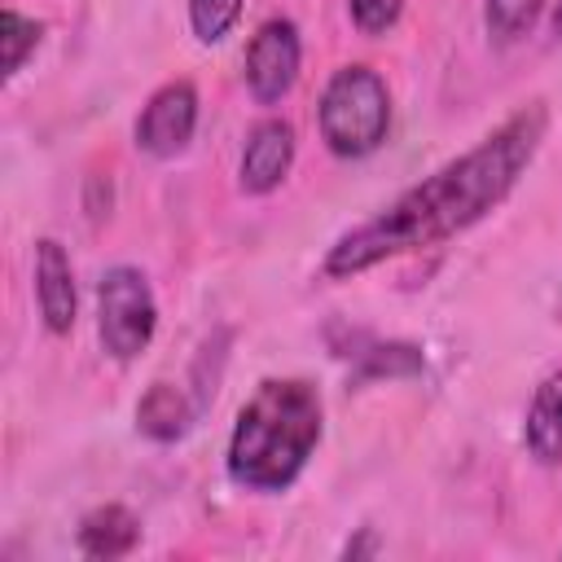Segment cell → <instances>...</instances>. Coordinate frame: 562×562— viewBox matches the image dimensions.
Returning <instances> with one entry per match:
<instances>
[{"label": "cell", "instance_id": "1", "mask_svg": "<svg viewBox=\"0 0 562 562\" xmlns=\"http://www.w3.org/2000/svg\"><path fill=\"white\" fill-rule=\"evenodd\" d=\"M544 132H549V105L544 101L518 105L479 145H470L465 154H457L452 162H443L439 171L417 180L413 189H404L382 215L342 233L325 255V277L347 281V277L369 272L395 255L426 250V246H439V241L465 233L470 224L492 215L514 193V184L531 167Z\"/></svg>", "mask_w": 562, "mask_h": 562}, {"label": "cell", "instance_id": "2", "mask_svg": "<svg viewBox=\"0 0 562 562\" xmlns=\"http://www.w3.org/2000/svg\"><path fill=\"white\" fill-rule=\"evenodd\" d=\"M325 430L321 391L307 378H263L241 404L224 470L246 492H285Z\"/></svg>", "mask_w": 562, "mask_h": 562}, {"label": "cell", "instance_id": "3", "mask_svg": "<svg viewBox=\"0 0 562 562\" xmlns=\"http://www.w3.org/2000/svg\"><path fill=\"white\" fill-rule=\"evenodd\" d=\"M316 123H321V140L329 145V154L338 158H369L386 132H391V92L386 79L356 61V66H338L321 92L316 105Z\"/></svg>", "mask_w": 562, "mask_h": 562}, {"label": "cell", "instance_id": "4", "mask_svg": "<svg viewBox=\"0 0 562 562\" xmlns=\"http://www.w3.org/2000/svg\"><path fill=\"white\" fill-rule=\"evenodd\" d=\"M158 329V303L140 268L114 263L97 285V338L110 360H136Z\"/></svg>", "mask_w": 562, "mask_h": 562}, {"label": "cell", "instance_id": "5", "mask_svg": "<svg viewBox=\"0 0 562 562\" xmlns=\"http://www.w3.org/2000/svg\"><path fill=\"white\" fill-rule=\"evenodd\" d=\"M299 61H303V40L299 26L290 18H268L250 44H246V88L259 105H277L294 79H299Z\"/></svg>", "mask_w": 562, "mask_h": 562}, {"label": "cell", "instance_id": "6", "mask_svg": "<svg viewBox=\"0 0 562 562\" xmlns=\"http://www.w3.org/2000/svg\"><path fill=\"white\" fill-rule=\"evenodd\" d=\"M193 127H198V88L189 79H171L145 101L136 119V149L149 158H176L193 140Z\"/></svg>", "mask_w": 562, "mask_h": 562}, {"label": "cell", "instance_id": "7", "mask_svg": "<svg viewBox=\"0 0 562 562\" xmlns=\"http://www.w3.org/2000/svg\"><path fill=\"white\" fill-rule=\"evenodd\" d=\"M290 167H294V127L285 119H259L246 132V149H241V167H237L241 189L263 198L290 176Z\"/></svg>", "mask_w": 562, "mask_h": 562}, {"label": "cell", "instance_id": "8", "mask_svg": "<svg viewBox=\"0 0 562 562\" xmlns=\"http://www.w3.org/2000/svg\"><path fill=\"white\" fill-rule=\"evenodd\" d=\"M35 303L44 316L48 334H70L75 329V312H79V294H75V268L70 255L57 237H40L35 241Z\"/></svg>", "mask_w": 562, "mask_h": 562}, {"label": "cell", "instance_id": "9", "mask_svg": "<svg viewBox=\"0 0 562 562\" xmlns=\"http://www.w3.org/2000/svg\"><path fill=\"white\" fill-rule=\"evenodd\" d=\"M522 443L540 465H562V369H553L536 386L522 422Z\"/></svg>", "mask_w": 562, "mask_h": 562}, {"label": "cell", "instance_id": "10", "mask_svg": "<svg viewBox=\"0 0 562 562\" xmlns=\"http://www.w3.org/2000/svg\"><path fill=\"white\" fill-rule=\"evenodd\" d=\"M75 540H79V549L88 553V558H123V553H132L136 549V540H140V518L127 509V505H97V509H88L83 518H79V531H75Z\"/></svg>", "mask_w": 562, "mask_h": 562}, {"label": "cell", "instance_id": "11", "mask_svg": "<svg viewBox=\"0 0 562 562\" xmlns=\"http://www.w3.org/2000/svg\"><path fill=\"white\" fill-rule=\"evenodd\" d=\"M189 422H193V408H189L184 391L171 386V382H154V386L140 395V404H136V430L149 435L154 443H176V439H184V435H189Z\"/></svg>", "mask_w": 562, "mask_h": 562}, {"label": "cell", "instance_id": "12", "mask_svg": "<svg viewBox=\"0 0 562 562\" xmlns=\"http://www.w3.org/2000/svg\"><path fill=\"white\" fill-rule=\"evenodd\" d=\"M540 9H544V0H483L487 35L496 44H514V40H522L536 26Z\"/></svg>", "mask_w": 562, "mask_h": 562}, {"label": "cell", "instance_id": "13", "mask_svg": "<svg viewBox=\"0 0 562 562\" xmlns=\"http://www.w3.org/2000/svg\"><path fill=\"white\" fill-rule=\"evenodd\" d=\"M40 40H44V26L35 22V18H26V13H18V9H4L0 13V44H4V79H13L22 66H26V57L40 48Z\"/></svg>", "mask_w": 562, "mask_h": 562}, {"label": "cell", "instance_id": "14", "mask_svg": "<svg viewBox=\"0 0 562 562\" xmlns=\"http://www.w3.org/2000/svg\"><path fill=\"white\" fill-rule=\"evenodd\" d=\"M241 4L246 0H189V26L202 44H220L237 18H241Z\"/></svg>", "mask_w": 562, "mask_h": 562}, {"label": "cell", "instance_id": "15", "mask_svg": "<svg viewBox=\"0 0 562 562\" xmlns=\"http://www.w3.org/2000/svg\"><path fill=\"white\" fill-rule=\"evenodd\" d=\"M422 369V351L413 342H386V347H373L364 351V364H360V378H404V373H417Z\"/></svg>", "mask_w": 562, "mask_h": 562}, {"label": "cell", "instance_id": "16", "mask_svg": "<svg viewBox=\"0 0 562 562\" xmlns=\"http://www.w3.org/2000/svg\"><path fill=\"white\" fill-rule=\"evenodd\" d=\"M347 13L364 35H386L400 22L404 0H347Z\"/></svg>", "mask_w": 562, "mask_h": 562}, {"label": "cell", "instance_id": "17", "mask_svg": "<svg viewBox=\"0 0 562 562\" xmlns=\"http://www.w3.org/2000/svg\"><path fill=\"white\" fill-rule=\"evenodd\" d=\"M360 553H373V540H369V536L347 540V549H342V558H360Z\"/></svg>", "mask_w": 562, "mask_h": 562}, {"label": "cell", "instance_id": "18", "mask_svg": "<svg viewBox=\"0 0 562 562\" xmlns=\"http://www.w3.org/2000/svg\"><path fill=\"white\" fill-rule=\"evenodd\" d=\"M553 35L562 40V0H553Z\"/></svg>", "mask_w": 562, "mask_h": 562}]
</instances>
